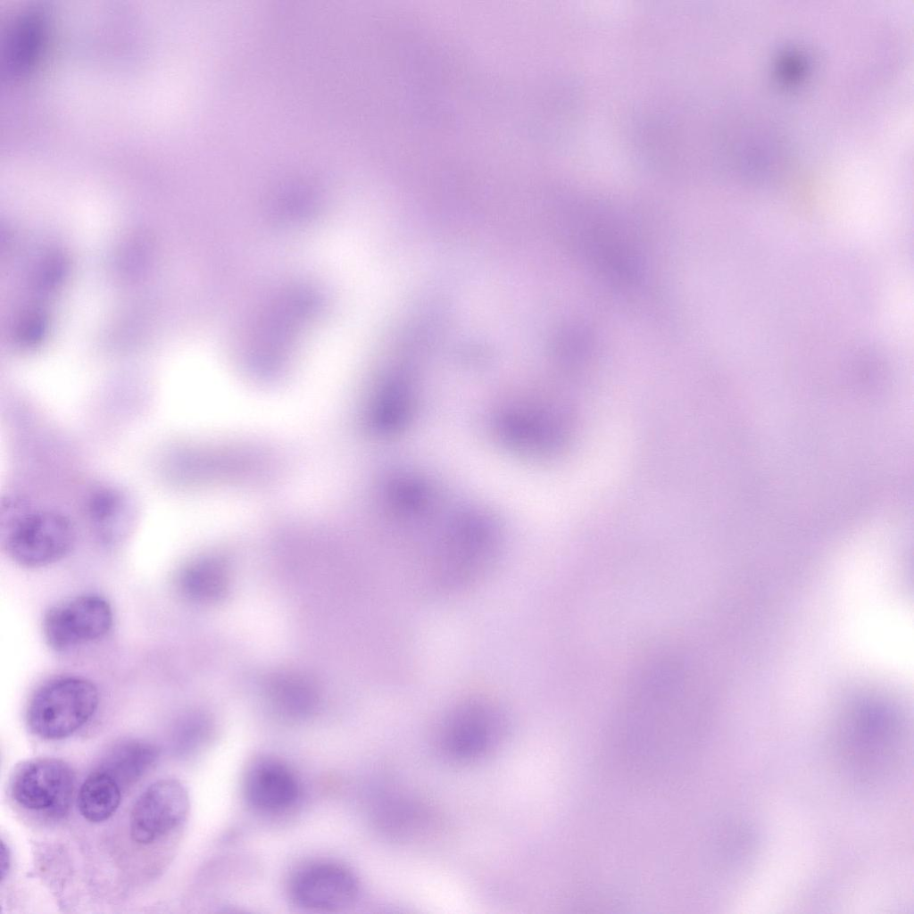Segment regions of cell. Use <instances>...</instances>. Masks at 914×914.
Returning <instances> with one entry per match:
<instances>
[{"mask_svg":"<svg viewBox=\"0 0 914 914\" xmlns=\"http://www.w3.org/2000/svg\"><path fill=\"white\" fill-rule=\"evenodd\" d=\"M1 535L7 554L26 568L62 559L71 549L75 530L69 518L51 510H33L21 498L3 500Z\"/></svg>","mask_w":914,"mask_h":914,"instance_id":"cell-1","label":"cell"},{"mask_svg":"<svg viewBox=\"0 0 914 914\" xmlns=\"http://www.w3.org/2000/svg\"><path fill=\"white\" fill-rule=\"evenodd\" d=\"M99 703L89 680L75 676L53 678L31 696L26 713L30 730L47 740L68 737L87 724Z\"/></svg>","mask_w":914,"mask_h":914,"instance_id":"cell-2","label":"cell"},{"mask_svg":"<svg viewBox=\"0 0 914 914\" xmlns=\"http://www.w3.org/2000/svg\"><path fill=\"white\" fill-rule=\"evenodd\" d=\"M75 778L61 760L37 758L21 764L11 781V794L23 809L52 818L65 814L71 805Z\"/></svg>","mask_w":914,"mask_h":914,"instance_id":"cell-3","label":"cell"},{"mask_svg":"<svg viewBox=\"0 0 914 914\" xmlns=\"http://www.w3.org/2000/svg\"><path fill=\"white\" fill-rule=\"evenodd\" d=\"M505 734L500 713L483 703L463 705L445 720L438 736V748L453 761L471 762L494 751Z\"/></svg>","mask_w":914,"mask_h":914,"instance_id":"cell-4","label":"cell"},{"mask_svg":"<svg viewBox=\"0 0 914 914\" xmlns=\"http://www.w3.org/2000/svg\"><path fill=\"white\" fill-rule=\"evenodd\" d=\"M113 614L102 596L82 594L49 608L43 619L47 644L65 652L104 637L111 629Z\"/></svg>","mask_w":914,"mask_h":914,"instance_id":"cell-5","label":"cell"},{"mask_svg":"<svg viewBox=\"0 0 914 914\" xmlns=\"http://www.w3.org/2000/svg\"><path fill=\"white\" fill-rule=\"evenodd\" d=\"M189 798L177 779L163 778L151 784L135 802L129 817L132 840L150 844L169 834L185 820Z\"/></svg>","mask_w":914,"mask_h":914,"instance_id":"cell-6","label":"cell"},{"mask_svg":"<svg viewBox=\"0 0 914 914\" xmlns=\"http://www.w3.org/2000/svg\"><path fill=\"white\" fill-rule=\"evenodd\" d=\"M289 895L299 907L315 911H339L353 904L359 883L340 864L317 861L303 866L289 881Z\"/></svg>","mask_w":914,"mask_h":914,"instance_id":"cell-7","label":"cell"},{"mask_svg":"<svg viewBox=\"0 0 914 914\" xmlns=\"http://www.w3.org/2000/svg\"><path fill=\"white\" fill-rule=\"evenodd\" d=\"M248 804L268 813L291 808L300 794L299 782L294 772L276 759L262 758L248 769L244 781Z\"/></svg>","mask_w":914,"mask_h":914,"instance_id":"cell-8","label":"cell"},{"mask_svg":"<svg viewBox=\"0 0 914 914\" xmlns=\"http://www.w3.org/2000/svg\"><path fill=\"white\" fill-rule=\"evenodd\" d=\"M133 514L129 498L116 488H98L91 494L87 502L91 526L96 534L107 543L114 542L126 534Z\"/></svg>","mask_w":914,"mask_h":914,"instance_id":"cell-9","label":"cell"},{"mask_svg":"<svg viewBox=\"0 0 914 914\" xmlns=\"http://www.w3.org/2000/svg\"><path fill=\"white\" fill-rule=\"evenodd\" d=\"M158 756V748L149 742L122 740L106 752L97 769L112 776L123 789L140 779Z\"/></svg>","mask_w":914,"mask_h":914,"instance_id":"cell-10","label":"cell"},{"mask_svg":"<svg viewBox=\"0 0 914 914\" xmlns=\"http://www.w3.org/2000/svg\"><path fill=\"white\" fill-rule=\"evenodd\" d=\"M122 788L105 771L96 769L82 783L78 794V807L88 821L98 823L110 818L119 808Z\"/></svg>","mask_w":914,"mask_h":914,"instance_id":"cell-11","label":"cell"},{"mask_svg":"<svg viewBox=\"0 0 914 914\" xmlns=\"http://www.w3.org/2000/svg\"><path fill=\"white\" fill-rule=\"evenodd\" d=\"M177 584L179 591L187 597L210 599L221 591V571L208 561H195L179 572Z\"/></svg>","mask_w":914,"mask_h":914,"instance_id":"cell-12","label":"cell"},{"mask_svg":"<svg viewBox=\"0 0 914 914\" xmlns=\"http://www.w3.org/2000/svg\"><path fill=\"white\" fill-rule=\"evenodd\" d=\"M1 879L4 880L10 868L11 858L10 852L5 845L4 842L2 841L1 844Z\"/></svg>","mask_w":914,"mask_h":914,"instance_id":"cell-13","label":"cell"}]
</instances>
